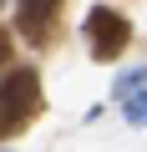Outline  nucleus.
I'll return each mask as SVG.
<instances>
[{
  "label": "nucleus",
  "instance_id": "obj_1",
  "mask_svg": "<svg viewBox=\"0 0 147 152\" xmlns=\"http://www.w3.org/2000/svg\"><path fill=\"white\" fill-rule=\"evenodd\" d=\"M41 107V81H36V71L31 66H15L0 76V142L26 132V122L36 117Z\"/></svg>",
  "mask_w": 147,
  "mask_h": 152
},
{
  "label": "nucleus",
  "instance_id": "obj_4",
  "mask_svg": "<svg viewBox=\"0 0 147 152\" xmlns=\"http://www.w3.org/2000/svg\"><path fill=\"white\" fill-rule=\"evenodd\" d=\"M0 66H5V31H0Z\"/></svg>",
  "mask_w": 147,
  "mask_h": 152
},
{
  "label": "nucleus",
  "instance_id": "obj_3",
  "mask_svg": "<svg viewBox=\"0 0 147 152\" xmlns=\"http://www.w3.org/2000/svg\"><path fill=\"white\" fill-rule=\"evenodd\" d=\"M61 20V0H15V26L31 46H46Z\"/></svg>",
  "mask_w": 147,
  "mask_h": 152
},
{
  "label": "nucleus",
  "instance_id": "obj_2",
  "mask_svg": "<svg viewBox=\"0 0 147 152\" xmlns=\"http://www.w3.org/2000/svg\"><path fill=\"white\" fill-rule=\"evenodd\" d=\"M127 41H132V26L117 10H107V5H91V15H86V46H91V56L97 61H117L127 51Z\"/></svg>",
  "mask_w": 147,
  "mask_h": 152
}]
</instances>
